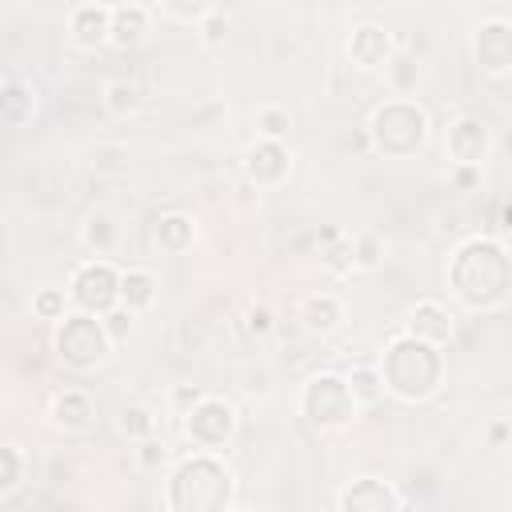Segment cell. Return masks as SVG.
Instances as JSON below:
<instances>
[{
  "mask_svg": "<svg viewBox=\"0 0 512 512\" xmlns=\"http://www.w3.org/2000/svg\"><path fill=\"white\" fill-rule=\"evenodd\" d=\"M444 280L468 312H500L512 300V252L496 236H464L448 256Z\"/></svg>",
  "mask_w": 512,
  "mask_h": 512,
  "instance_id": "1",
  "label": "cell"
},
{
  "mask_svg": "<svg viewBox=\"0 0 512 512\" xmlns=\"http://www.w3.org/2000/svg\"><path fill=\"white\" fill-rule=\"evenodd\" d=\"M164 512H228L236 504V476L212 452H188L168 464L160 484Z\"/></svg>",
  "mask_w": 512,
  "mask_h": 512,
  "instance_id": "2",
  "label": "cell"
},
{
  "mask_svg": "<svg viewBox=\"0 0 512 512\" xmlns=\"http://www.w3.org/2000/svg\"><path fill=\"white\" fill-rule=\"evenodd\" d=\"M380 376H384V392L400 404H424L444 388V348L416 340L408 332H396L376 360Z\"/></svg>",
  "mask_w": 512,
  "mask_h": 512,
  "instance_id": "3",
  "label": "cell"
},
{
  "mask_svg": "<svg viewBox=\"0 0 512 512\" xmlns=\"http://www.w3.org/2000/svg\"><path fill=\"white\" fill-rule=\"evenodd\" d=\"M364 132H368V152H376L380 160H412L424 152L432 136V120L420 100L388 96L384 104L372 108Z\"/></svg>",
  "mask_w": 512,
  "mask_h": 512,
  "instance_id": "4",
  "label": "cell"
},
{
  "mask_svg": "<svg viewBox=\"0 0 512 512\" xmlns=\"http://www.w3.org/2000/svg\"><path fill=\"white\" fill-rule=\"evenodd\" d=\"M296 408L316 432H344L360 416V404L348 388V376H340V372H312L300 384Z\"/></svg>",
  "mask_w": 512,
  "mask_h": 512,
  "instance_id": "5",
  "label": "cell"
},
{
  "mask_svg": "<svg viewBox=\"0 0 512 512\" xmlns=\"http://www.w3.org/2000/svg\"><path fill=\"white\" fill-rule=\"evenodd\" d=\"M112 336L104 328V316L68 312L52 332V352L68 372H96L112 356Z\"/></svg>",
  "mask_w": 512,
  "mask_h": 512,
  "instance_id": "6",
  "label": "cell"
},
{
  "mask_svg": "<svg viewBox=\"0 0 512 512\" xmlns=\"http://www.w3.org/2000/svg\"><path fill=\"white\" fill-rule=\"evenodd\" d=\"M180 432H184V440L192 444V452H212V456H220V452L236 440V432H240V412H236L232 400L208 392V396L180 420Z\"/></svg>",
  "mask_w": 512,
  "mask_h": 512,
  "instance_id": "7",
  "label": "cell"
},
{
  "mask_svg": "<svg viewBox=\"0 0 512 512\" xmlns=\"http://www.w3.org/2000/svg\"><path fill=\"white\" fill-rule=\"evenodd\" d=\"M120 272L112 260H80L68 276V300L72 312H88V316H108L120 308Z\"/></svg>",
  "mask_w": 512,
  "mask_h": 512,
  "instance_id": "8",
  "label": "cell"
},
{
  "mask_svg": "<svg viewBox=\"0 0 512 512\" xmlns=\"http://www.w3.org/2000/svg\"><path fill=\"white\" fill-rule=\"evenodd\" d=\"M468 52H472V64L480 76H488V80L512 76V16H500V12L480 16L472 24Z\"/></svg>",
  "mask_w": 512,
  "mask_h": 512,
  "instance_id": "9",
  "label": "cell"
},
{
  "mask_svg": "<svg viewBox=\"0 0 512 512\" xmlns=\"http://www.w3.org/2000/svg\"><path fill=\"white\" fill-rule=\"evenodd\" d=\"M492 152V128L472 116V112H460L444 124V156L452 168H484Z\"/></svg>",
  "mask_w": 512,
  "mask_h": 512,
  "instance_id": "10",
  "label": "cell"
},
{
  "mask_svg": "<svg viewBox=\"0 0 512 512\" xmlns=\"http://www.w3.org/2000/svg\"><path fill=\"white\" fill-rule=\"evenodd\" d=\"M344 52L360 72H388L396 60V40L380 20H360V24H352Z\"/></svg>",
  "mask_w": 512,
  "mask_h": 512,
  "instance_id": "11",
  "label": "cell"
},
{
  "mask_svg": "<svg viewBox=\"0 0 512 512\" xmlns=\"http://www.w3.org/2000/svg\"><path fill=\"white\" fill-rule=\"evenodd\" d=\"M240 168L256 192H272L292 176V152H288V144H276V140H252L244 148Z\"/></svg>",
  "mask_w": 512,
  "mask_h": 512,
  "instance_id": "12",
  "label": "cell"
},
{
  "mask_svg": "<svg viewBox=\"0 0 512 512\" xmlns=\"http://www.w3.org/2000/svg\"><path fill=\"white\" fill-rule=\"evenodd\" d=\"M336 512H400V488L384 476H352L336 492Z\"/></svg>",
  "mask_w": 512,
  "mask_h": 512,
  "instance_id": "13",
  "label": "cell"
},
{
  "mask_svg": "<svg viewBox=\"0 0 512 512\" xmlns=\"http://www.w3.org/2000/svg\"><path fill=\"white\" fill-rule=\"evenodd\" d=\"M68 40L80 52L104 48L112 40V4H96V0L72 4L68 8Z\"/></svg>",
  "mask_w": 512,
  "mask_h": 512,
  "instance_id": "14",
  "label": "cell"
},
{
  "mask_svg": "<svg viewBox=\"0 0 512 512\" xmlns=\"http://www.w3.org/2000/svg\"><path fill=\"white\" fill-rule=\"evenodd\" d=\"M48 424L64 436H80L96 424V400L88 388H60L48 400Z\"/></svg>",
  "mask_w": 512,
  "mask_h": 512,
  "instance_id": "15",
  "label": "cell"
},
{
  "mask_svg": "<svg viewBox=\"0 0 512 512\" xmlns=\"http://www.w3.org/2000/svg\"><path fill=\"white\" fill-rule=\"evenodd\" d=\"M404 332L416 336V340H428L436 348H444L452 336H456V316L444 300H416L408 308V320H404Z\"/></svg>",
  "mask_w": 512,
  "mask_h": 512,
  "instance_id": "16",
  "label": "cell"
},
{
  "mask_svg": "<svg viewBox=\"0 0 512 512\" xmlns=\"http://www.w3.org/2000/svg\"><path fill=\"white\" fill-rule=\"evenodd\" d=\"M344 320H348V312L336 292H312L300 300V328L308 336H332L344 328Z\"/></svg>",
  "mask_w": 512,
  "mask_h": 512,
  "instance_id": "17",
  "label": "cell"
},
{
  "mask_svg": "<svg viewBox=\"0 0 512 512\" xmlns=\"http://www.w3.org/2000/svg\"><path fill=\"white\" fill-rule=\"evenodd\" d=\"M40 112V88L28 76H8L0 84V120L8 128H24Z\"/></svg>",
  "mask_w": 512,
  "mask_h": 512,
  "instance_id": "18",
  "label": "cell"
},
{
  "mask_svg": "<svg viewBox=\"0 0 512 512\" xmlns=\"http://www.w3.org/2000/svg\"><path fill=\"white\" fill-rule=\"evenodd\" d=\"M152 16H156V8L152 4H136V0H128V4H112V48H136L148 32H152Z\"/></svg>",
  "mask_w": 512,
  "mask_h": 512,
  "instance_id": "19",
  "label": "cell"
},
{
  "mask_svg": "<svg viewBox=\"0 0 512 512\" xmlns=\"http://www.w3.org/2000/svg\"><path fill=\"white\" fill-rule=\"evenodd\" d=\"M116 244H120V224H116V216H112L108 208L84 212V220H80V248H84L92 260H108V256L116 252Z\"/></svg>",
  "mask_w": 512,
  "mask_h": 512,
  "instance_id": "20",
  "label": "cell"
},
{
  "mask_svg": "<svg viewBox=\"0 0 512 512\" xmlns=\"http://www.w3.org/2000/svg\"><path fill=\"white\" fill-rule=\"evenodd\" d=\"M152 240L164 256H184L196 244V220L188 212H164L152 224Z\"/></svg>",
  "mask_w": 512,
  "mask_h": 512,
  "instance_id": "21",
  "label": "cell"
},
{
  "mask_svg": "<svg viewBox=\"0 0 512 512\" xmlns=\"http://www.w3.org/2000/svg\"><path fill=\"white\" fill-rule=\"evenodd\" d=\"M160 296V280L152 268H124L120 272V308L128 312H148Z\"/></svg>",
  "mask_w": 512,
  "mask_h": 512,
  "instance_id": "22",
  "label": "cell"
},
{
  "mask_svg": "<svg viewBox=\"0 0 512 512\" xmlns=\"http://www.w3.org/2000/svg\"><path fill=\"white\" fill-rule=\"evenodd\" d=\"M140 104H144V96H140V88H136L132 80H108V84L100 88V108H104V116H112V120L136 116Z\"/></svg>",
  "mask_w": 512,
  "mask_h": 512,
  "instance_id": "23",
  "label": "cell"
},
{
  "mask_svg": "<svg viewBox=\"0 0 512 512\" xmlns=\"http://www.w3.org/2000/svg\"><path fill=\"white\" fill-rule=\"evenodd\" d=\"M116 428H120V436L144 444V440H156V432H160V416H156L148 404H124L120 416H116Z\"/></svg>",
  "mask_w": 512,
  "mask_h": 512,
  "instance_id": "24",
  "label": "cell"
},
{
  "mask_svg": "<svg viewBox=\"0 0 512 512\" xmlns=\"http://www.w3.org/2000/svg\"><path fill=\"white\" fill-rule=\"evenodd\" d=\"M320 264H324L328 272H336V276L352 272V268H356L352 236H348V232H340V228H328V232L320 236Z\"/></svg>",
  "mask_w": 512,
  "mask_h": 512,
  "instance_id": "25",
  "label": "cell"
},
{
  "mask_svg": "<svg viewBox=\"0 0 512 512\" xmlns=\"http://www.w3.org/2000/svg\"><path fill=\"white\" fill-rule=\"evenodd\" d=\"M252 124H256V140H276V144H288V132H292V112H288L284 104L268 100V104H260V108H256Z\"/></svg>",
  "mask_w": 512,
  "mask_h": 512,
  "instance_id": "26",
  "label": "cell"
},
{
  "mask_svg": "<svg viewBox=\"0 0 512 512\" xmlns=\"http://www.w3.org/2000/svg\"><path fill=\"white\" fill-rule=\"evenodd\" d=\"M344 376H348V388H352V396H356V404H360V408H368V404H380V400H384V376H380V368H376V364H352Z\"/></svg>",
  "mask_w": 512,
  "mask_h": 512,
  "instance_id": "27",
  "label": "cell"
},
{
  "mask_svg": "<svg viewBox=\"0 0 512 512\" xmlns=\"http://www.w3.org/2000/svg\"><path fill=\"white\" fill-rule=\"evenodd\" d=\"M28 308H32V316L36 320H48V324H60L68 312H72V300H68V288H56V284H44V288H36L32 292V300H28Z\"/></svg>",
  "mask_w": 512,
  "mask_h": 512,
  "instance_id": "28",
  "label": "cell"
},
{
  "mask_svg": "<svg viewBox=\"0 0 512 512\" xmlns=\"http://www.w3.org/2000/svg\"><path fill=\"white\" fill-rule=\"evenodd\" d=\"M192 32H196L200 48L216 52V48H224V44H228V36H232V20H228V12L216 4V8H212V12H208V16H204V20L192 28Z\"/></svg>",
  "mask_w": 512,
  "mask_h": 512,
  "instance_id": "29",
  "label": "cell"
},
{
  "mask_svg": "<svg viewBox=\"0 0 512 512\" xmlns=\"http://www.w3.org/2000/svg\"><path fill=\"white\" fill-rule=\"evenodd\" d=\"M28 460L20 452V444H4L0 448V496H16V488L24 484Z\"/></svg>",
  "mask_w": 512,
  "mask_h": 512,
  "instance_id": "30",
  "label": "cell"
},
{
  "mask_svg": "<svg viewBox=\"0 0 512 512\" xmlns=\"http://www.w3.org/2000/svg\"><path fill=\"white\" fill-rule=\"evenodd\" d=\"M156 8V16H164V20H180V24H188V28H196L216 4H168V0H160V4H152Z\"/></svg>",
  "mask_w": 512,
  "mask_h": 512,
  "instance_id": "31",
  "label": "cell"
},
{
  "mask_svg": "<svg viewBox=\"0 0 512 512\" xmlns=\"http://www.w3.org/2000/svg\"><path fill=\"white\" fill-rule=\"evenodd\" d=\"M352 256H356V268L368 272L384 260V240L376 232H360V236H352Z\"/></svg>",
  "mask_w": 512,
  "mask_h": 512,
  "instance_id": "32",
  "label": "cell"
},
{
  "mask_svg": "<svg viewBox=\"0 0 512 512\" xmlns=\"http://www.w3.org/2000/svg\"><path fill=\"white\" fill-rule=\"evenodd\" d=\"M388 80H392V92H396V96H412V92H416V80H420V64L408 60V56H400V60H392V68H388Z\"/></svg>",
  "mask_w": 512,
  "mask_h": 512,
  "instance_id": "33",
  "label": "cell"
},
{
  "mask_svg": "<svg viewBox=\"0 0 512 512\" xmlns=\"http://www.w3.org/2000/svg\"><path fill=\"white\" fill-rule=\"evenodd\" d=\"M92 168H96L100 176L124 172V168H128V148H124V144H100V148L92 152Z\"/></svg>",
  "mask_w": 512,
  "mask_h": 512,
  "instance_id": "34",
  "label": "cell"
},
{
  "mask_svg": "<svg viewBox=\"0 0 512 512\" xmlns=\"http://www.w3.org/2000/svg\"><path fill=\"white\" fill-rule=\"evenodd\" d=\"M168 464H172V460H168V448H164L160 436H156V440H144V444L136 448V468H140V472H160V468L168 472Z\"/></svg>",
  "mask_w": 512,
  "mask_h": 512,
  "instance_id": "35",
  "label": "cell"
},
{
  "mask_svg": "<svg viewBox=\"0 0 512 512\" xmlns=\"http://www.w3.org/2000/svg\"><path fill=\"white\" fill-rule=\"evenodd\" d=\"M132 320H136V312H128V308H116V312H108V316H104V328H108L112 344H124V340H128Z\"/></svg>",
  "mask_w": 512,
  "mask_h": 512,
  "instance_id": "36",
  "label": "cell"
},
{
  "mask_svg": "<svg viewBox=\"0 0 512 512\" xmlns=\"http://www.w3.org/2000/svg\"><path fill=\"white\" fill-rule=\"evenodd\" d=\"M204 396H208V392H204V388H192V384L172 388V416H180V420H184V416H188Z\"/></svg>",
  "mask_w": 512,
  "mask_h": 512,
  "instance_id": "37",
  "label": "cell"
},
{
  "mask_svg": "<svg viewBox=\"0 0 512 512\" xmlns=\"http://www.w3.org/2000/svg\"><path fill=\"white\" fill-rule=\"evenodd\" d=\"M248 332H252V336H268V332H272V308L252 304V308H248Z\"/></svg>",
  "mask_w": 512,
  "mask_h": 512,
  "instance_id": "38",
  "label": "cell"
},
{
  "mask_svg": "<svg viewBox=\"0 0 512 512\" xmlns=\"http://www.w3.org/2000/svg\"><path fill=\"white\" fill-rule=\"evenodd\" d=\"M456 188H476L480 184V168H452V176H448Z\"/></svg>",
  "mask_w": 512,
  "mask_h": 512,
  "instance_id": "39",
  "label": "cell"
},
{
  "mask_svg": "<svg viewBox=\"0 0 512 512\" xmlns=\"http://www.w3.org/2000/svg\"><path fill=\"white\" fill-rule=\"evenodd\" d=\"M500 220H504V232H512V204L500 212Z\"/></svg>",
  "mask_w": 512,
  "mask_h": 512,
  "instance_id": "40",
  "label": "cell"
},
{
  "mask_svg": "<svg viewBox=\"0 0 512 512\" xmlns=\"http://www.w3.org/2000/svg\"><path fill=\"white\" fill-rule=\"evenodd\" d=\"M228 512H248V508H240V504H232V508H228Z\"/></svg>",
  "mask_w": 512,
  "mask_h": 512,
  "instance_id": "41",
  "label": "cell"
}]
</instances>
